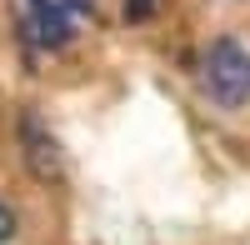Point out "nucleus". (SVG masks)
Segmentation results:
<instances>
[{
	"instance_id": "nucleus-2",
	"label": "nucleus",
	"mask_w": 250,
	"mask_h": 245,
	"mask_svg": "<svg viewBox=\"0 0 250 245\" xmlns=\"http://www.w3.org/2000/svg\"><path fill=\"white\" fill-rule=\"evenodd\" d=\"M200 90L210 95L220 110H240L250 100V50L235 35L210 40V50L200 60Z\"/></svg>"
},
{
	"instance_id": "nucleus-5",
	"label": "nucleus",
	"mask_w": 250,
	"mask_h": 245,
	"mask_svg": "<svg viewBox=\"0 0 250 245\" xmlns=\"http://www.w3.org/2000/svg\"><path fill=\"white\" fill-rule=\"evenodd\" d=\"M155 10V0H125V20H145Z\"/></svg>"
},
{
	"instance_id": "nucleus-4",
	"label": "nucleus",
	"mask_w": 250,
	"mask_h": 245,
	"mask_svg": "<svg viewBox=\"0 0 250 245\" xmlns=\"http://www.w3.org/2000/svg\"><path fill=\"white\" fill-rule=\"evenodd\" d=\"M10 240H15V210L0 200V245H10Z\"/></svg>"
},
{
	"instance_id": "nucleus-3",
	"label": "nucleus",
	"mask_w": 250,
	"mask_h": 245,
	"mask_svg": "<svg viewBox=\"0 0 250 245\" xmlns=\"http://www.w3.org/2000/svg\"><path fill=\"white\" fill-rule=\"evenodd\" d=\"M20 145H25V165L40 180H60L65 160H60V145H55V135L45 130L40 115H20Z\"/></svg>"
},
{
	"instance_id": "nucleus-1",
	"label": "nucleus",
	"mask_w": 250,
	"mask_h": 245,
	"mask_svg": "<svg viewBox=\"0 0 250 245\" xmlns=\"http://www.w3.org/2000/svg\"><path fill=\"white\" fill-rule=\"evenodd\" d=\"M20 10V35L30 50H65L80 20L95 10V0H15Z\"/></svg>"
}]
</instances>
